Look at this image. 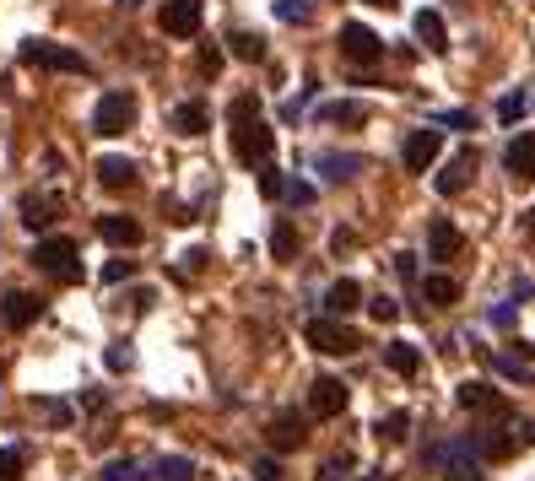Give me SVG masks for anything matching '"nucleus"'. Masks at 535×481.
Returning a JSON list of instances; mask_svg holds the SVG:
<instances>
[{"label": "nucleus", "mask_w": 535, "mask_h": 481, "mask_svg": "<svg viewBox=\"0 0 535 481\" xmlns=\"http://www.w3.org/2000/svg\"><path fill=\"white\" fill-rule=\"evenodd\" d=\"M346 400H352V395H346L341 379H314L309 384V417H341Z\"/></svg>", "instance_id": "9b49d317"}, {"label": "nucleus", "mask_w": 535, "mask_h": 481, "mask_svg": "<svg viewBox=\"0 0 535 481\" xmlns=\"http://www.w3.org/2000/svg\"><path fill=\"white\" fill-rule=\"evenodd\" d=\"M411 28H417V38L433 49V55H444V49H449V33H444V17H438V11H417Z\"/></svg>", "instance_id": "5701e85b"}, {"label": "nucleus", "mask_w": 535, "mask_h": 481, "mask_svg": "<svg viewBox=\"0 0 535 481\" xmlns=\"http://www.w3.org/2000/svg\"><path fill=\"white\" fill-rule=\"evenodd\" d=\"M341 55L352 65H379L384 60V38L373 28H363V22H346L341 28Z\"/></svg>", "instance_id": "6e6552de"}, {"label": "nucleus", "mask_w": 535, "mask_h": 481, "mask_svg": "<svg viewBox=\"0 0 535 481\" xmlns=\"http://www.w3.org/2000/svg\"><path fill=\"white\" fill-rule=\"evenodd\" d=\"M98 233H103V244H114V249H136L141 244V222L136 217H98Z\"/></svg>", "instance_id": "2eb2a0df"}, {"label": "nucleus", "mask_w": 535, "mask_h": 481, "mask_svg": "<svg viewBox=\"0 0 535 481\" xmlns=\"http://www.w3.org/2000/svg\"><path fill=\"white\" fill-rule=\"evenodd\" d=\"M319 119H325V125H368V109L336 98V103H319Z\"/></svg>", "instance_id": "393cba45"}, {"label": "nucleus", "mask_w": 535, "mask_h": 481, "mask_svg": "<svg viewBox=\"0 0 535 481\" xmlns=\"http://www.w3.org/2000/svg\"><path fill=\"white\" fill-rule=\"evenodd\" d=\"M22 476V449H0V481Z\"/></svg>", "instance_id": "58836bf2"}, {"label": "nucleus", "mask_w": 535, "mask_h": 481, "mask_svg": "<svg viewBox=\"0 0 535 481\" xmlns=\"http://www.w3.org/2000/svg\"><path fill=\"white\" fill-rule=\"evenodd\" d=\"M454 400H460L465 411H492V417H508V400H503L498 390H487V384H481V379L460 384V395H454Z\"/></svg>", "instance_id": "ddd939ff"}, {"label": "nucleus", "mask_w": 535, "mask_h": 481, "mask_svg": "<svg viewBox=\"0 0 535 481\" xmlns=\"http://www.w3.org/2000/svg\"><path fill=\"white\" fill-rule=\"evenodd\" d=\"M130 271H136L130 260H109V265H103V282H109V287H119V282H130Z\"/></svg>", "instance_id": "4c0bfd02"}, {"label": "nucleus", "mask_w": 535, "mask_h": 481, "mask_svg": "<svg viewBox=\"0 0 535 481\" xmlns=\"http://www.w3.org/2000/svg\"><path fill=\"white\" fill-rule=\"evenodd\" d=\"M368 6H373V11H390V6H395V0H368Z\"/></svg>", "instance_id": "8fccbe9b"}, {"label": "nucleus", "mask_w": 535, "mask_h": 481, "mask_svg": "<svg viewBox=\"0 0 535 481\" xmlns=\"http://www.w3.org/2000/svg\"><path fill=\"white\" fill-rule=\"evenodd\" d=\"M330 244H336V255H346V249H352V244H357V233H352V227H341V233H336V238H330Z\"/></svg>", "instance_id": "de8ad7c7"}, {"label": "nucleus", "mask_w": 535, "mask_h": 481, "mask_svg": "<svg viewBox=\"0 0 535 481\" xmlns=\"http://www.w3.org/2000/svg\"><path fill=\"white\" fill-rule=\"evenodd\" d=\"M422 298L433 303V309H449V303L460 298V282H454V276H444V271H438V276H427V282H422Z\"/></svg>", "instance_id": "a878e982"}, {"label": "nucleus", "mask_w": 535, "mask_h": 481, "mask_svg": "<svg viewBox=\"0 0 535 481\" xmlns=\"http://www.w3.org/2000/svg\"><path fill=\"white\" fill-rule=\"evenodd\" d=\"M282 195H287V206H309V200H314V184L287 179V184H282Z\"/></svg>", "instance_id": "c9c22d12"}, {"label": "nucleus", "mask_w": 535, "mask_h": 481, "mask_svg": "<svg viewBox=\"0 0 535 481\" xmlns=\"http://www.w3.org/2000/svg\"><path fill=\"white\" fill-rule=\"evenodd\" d=\"M98 184L103 190H130L136 184V163L130 157H98Z\"/></svg>", "instance_id": "6ab92c4d"}, {"label": "nucleus", "mask_w": 535, "mask_h": 481, "mask_svg": "<svg viewBox=\"0 0 535 481\" xmlns=\"http://www.w3.org/2000/svg\"><path fill=\"white\" fill-rule=\"evenodd\" d=\"M487 319H492V325H498V330H514V319H519V309H514V303H498V309H492Z\"/></svg>", "instance_id": "a19ab883"}, {"label": "nucleus", "mask_w": 535, "mask_h": 481, "mask_svg": "<svg viewBox=\"0 0 535 481\" xmlns=\"http://www.w3.org/2000/svg\"><path fill=\"white\" fill-rule=\"evenodd\" d=\"M0 314H6L11 330H28L38 314H44V303L33 298V292H6V303H0Z\"/></svg>", "instance_id": "dca6fc26"}, {"label": "nucleus", "mask_w": 535, "mask_h": 481, "mask_svg": "<svg viewBox=\"0 0 535 481\" xmlns=\"http://www.w3.org/2000/svg\"><path fill=\"white\" fill-rule=\"evenodd\" d=\"M38 411H44L49 422H71V406H60V400H44V406H38Z\"/></svg>", "instance_id": "a18cd8bd"}, {"label": "nucleus", "mask_w": 535, "mask_h": 481, "mask_svg": "<svg viewBox=\"0 0 535 481\" xmlns=\"http://www.w3.org/2000/svg\"><path fill=\"white\" fill-rule=\"evenodd\" d=\"M227 125H233V157L244 168H265L276 152V130L260 119V98L254 92H238L233 109H227Z\"/></svg>", "instance_id": "f257e3e1"}, {"label": "nucleus", "mask_w": 535, "mask_h": 481, "mask_svg": "<svg viewBox=\"0 0 535 481\" xmlns=\"http://www.w3.org/2000/svg\"><path fill=\"white\" fill-rule=\"evenodd\" d=\"M433 125H454V130H471V125H476V114H465V109H444V114L433 119Z\"/></svg>", "instance_id": "ea45409f"}, {"label": "nucleus", "mask_w": 535, "mask_h": 481, "mask_svg": "<svg viewBox=\"0 0 535 481\" xmlns=\"http://www.w3.org/2000/svg\"><path fill=\"white\" fill-rule=\"evenodd\" d=\"M55 206H60L55 195H28V200H22V222H28V227H49V222H55Z\"/></svg>", "instance_id": "c85d7f7f"}, {"label": "nucleus", "mask_w": 535, "mask_h": 481, "mask_svg": "<svg viewBox=\"0 0 535 481\" xmlns=\"http://www.w3.org/2000/svg\"><path fill=\"white\" fill-rule=\"evenodd\" d=\"M33 265L44 276H55V282H82V249H76V238H38L33 244Z\"/></svg>", "instance_id": "7ed1b4c3"}, {"label": "nucleus", "mask_w": 535, "mask_h": 481, "mask_svg": "<svg viewBox=\"0 0 535 481\" xmlns=\"http://www.w3.org/2000/svg\"><path fill=\"white\" fill-rule=\"evenodd\" d=\"M498 114L503 119H519V114H525V92H508V98L498 103Z\"/></svg>", "instance_id": "79ce46f5"}, {"label": "nucleus", "mask_w": 535, "mask_h": 481, "mask_svg": "<svg viewBox=\"0 0 535 481\" xmlns=\"http://www.w3.org/2000/svg\"><path fill=\"white\" fill-rule=\"evenodd\" d=\"M319 173H325L330 184H346L352 173H363V157L357 152H319V163H314Z\"/></svg>", "instance_id": "a211bd4d"}, {"label": "nucleus", "mask_w": 535, "mask_h": 481, "mask_svg": "<svg viewBox=\"0 0 535 481\" xmlns=\"http://www.w3.org/2000/svg\"><path fill=\"white\" fill-rule=\"evenodd\" d=\"M476 168H481V152H476V146H460V152L449 157V168H444V173H438V179H433V190L444 195V200H449V195H460L465 184L476 179Z\"/></svg>", "instance_id": "9d476101"}, {"label": "nucleus", "mask_w": 535, "mask_h": 481, "mask_svg": "<svg viewBox=\"0 0 535 481\" xmlns=\"http://www.w3.org/2000/svg\"><path fill=\"white\" fill-rule=\"evenodd\" d=\"M125 6H136V0H125Z\"/></svg>", "instance_id": "3c124183"}, {"label": "nucleus", "mask_w": 535, "mask_h": 481, "mask_svg": "<svg viewBox=\"0 0 535 481\" xmlns=\"http://www.w3.org/2000/svg\"><path fill=\"white\" fill-rule=\"evenodd\" d=\"M427 465H433V471L444 476V481H487V471H481V449H476V438H444V444H433Z\"/></svg>", "instance_id": "f03ea898"}, {"label": "nucleus", "mask_w": 535, "mask_h": 481, "mask_svg": "<svg viewBox=\"0 0 535 481\" xmlns=\"http://www.w3.org/2000/svg\"><path fill=\"white\" fill-rule=\"evenodd\" d=\"M325 309L330 314H352V309H363V287L352 282V276H341V282H330V292H325Z\"/></svg>", "instance_id": "aec40b11"}, {"label": "nucleus", "mask_w": 535, "mask_h": 481, "mask_svg": "<svg viewBox=\"0 0 535 481\" xmlns=\"http://www.w3.org/2000/svg\"><path fill=\"white\" fill-rule=\"evenodd\" d=\"M438 152H444V130L422 125V130H411V136H406V146H400V163H406V173H427L438 163Z\"/></svg>", "instance_id": "0eeeda50"}, {"label": "nucleus", "mask_w": 535, "mask_h": 481, "mask_svg": "<svg viewBox=\"0 0 535 481\" xmlns=\"http://www.w3.org/2000/svg\"><path fill=\"white\" fill-rule=\"evenodd\" d=\"M406 433H411V417H406V411H390V417L379 422V438H390V444H400Z\"/></svg>", "instance_id": "72a5a7b5"}, {"label": "nucleus", "mask_w": 535, "mask_h": 481, "mask_svg": "<svg viewBox=\"0 0 535 481\" xmlns=\"http://www.w3.org/2000/svg\"><path fill=\"white\" fill-rule=\"evenodd\" d=\"M460 249H465V238H460V227H454V222H433V227H427V260L449 265Z\"/></svg>", "instance_id": "4468645a"}, {"label": "nucleus", "mask_w": 535, "mask_h": 481, "mask_svg": "<svg viewBox=\"0 0 535 481\" xmlns=\"http://www.w3.org/2000/svg\"><path fill=\"white\" fill-rule=\"evenodd\" d=\"M146 481H195V460H190V454H163Z\"/></svg>", "instance_id": "b1692460"}, {"label": "nucleus", "mask_w": 535, "mask_h": 481, "mask_svg": "<svg viewBox=\"0 0 535 481\" xmlns=\"http://www.w3.org/2000/svg\"><path fill=\"white\" fill-rule=\"evenodd\" d=\"M282 184H287V179H282V168H271V163L260 168V195H271V200H276V195H282Z\"/></svg>", "instance_id": "e433bc0d"}, {"label": "nucleus", "mask_w": 535, "mask_h": 481, "mask_svg": "<svg viewBox=\"0 0 535 481\" xmlns=\"http://www.w3.org/2000/svg\"><path fill=\"white\" fill-rule=\"evenodd\" d=\"M525 233H530V238H535V206H530V211H525Z\"/></svg>", "instance_id": "09e8293b"}, {"label": "nucleus", "mask_w": 535, "mask_h": 481, "mask_svg": "<svg viewBox=\"0 0 535 481\" xmlns=\"http://www.w3.org/2000/svg\"><path fill=\"white\" fill-rule=\"evenodd\" d=\"M298 249H303V238H298V227H292L287 217L271 227V255L276 260H298Z\"/></svg>", "instance_id": "bb28decb"}, {"label": "nucleus", "mask_w": 535, "mask_h": 481, "mask_svg": "<svg viewBox=\"0 0 535 481\" xmlns=\"http://www.w3.org/2000/svg\"><path fill=\"white\" fill-rule=\"evenodd\" d=\"M136 125V92H103L98 109H92V130L98 136H125Z\"/></svg>", "instance_id": "423d86ee"}, {"label": "nucleus", "mask_w": 535, "mask_h": 481, "mask_svg": "<svg viewBox=\"0 0 535 481\" xmlns=\"http://www.w3.org/2000/svg\"><path fill=\"white\" fill-rule=\"evenodd\" d=\"M395 276L400 282H417V255H395Z\"/></svg>", "instance_id": "37998d69"}, {"label": "nucleus", "mask_w": 535, "mask_h": 481, "mask_svg": "<svg viewBox=\"0 0 535 481\" xmlns=\"http://www.w3.org/2000/svg\"><path fill=\"white\" fill-rule=\"evenodd\" d=\"M200 71L217 76V71H222V49H200Z\"/></svg>", "instance_id": "c03bdc74"}, {"label": "nucleus", "mask_w": 535, "mask_h": 481, "mask_svg": "<svg viewBox=\"0 0 535 481\" xmlns=\"http://www.w3.org/2000/svg\"><path fill=\"white\" fill-rule=\"evenodd\" d=\"M303 336H309V346L314 352H325V357H352L357 346V330L352 325H341L336 314H319V319H309V330H303Z\"/></svg>", "instance_id": "39448f33"}, {"label": "nucleus", "mask_w": 535, "mask_h": 481, "mask_svg": "<svg viewBox=\"0 0 535 481\" xmlns=\"http://www.w3.org/2000/svg\"><path fill=\"white\" fill-rule=\"evenodd\" d=\"M227 49H233L238 60H249V65L265 60V38L260 33H233V38H227Z\"/></svg>", "instance_id": "c756f323"}, {"label": "nucleus", "mask_w": 535, "mask_h": 481, "mask_svg": "<svg viewBox=\"0 0 535 481\" xmlns=\"http://www.w3.org/2000/svg\"><path fill=\"white\" fill-rule=\"evenodd\" d=\"M276 17L292 22V28H303V22L314 17V6H309V0H276Z\"/></svg>", "instance_id": "2f4dec72"}, {"label": "nucleus", "mask_w": 535, "mask_h": 481, "mask_svg": "<svg viewBox=\"0 0 535 481\" xmlns=\"http://www.w3.org/2000/svg\"><path fill=\"white\" fill-rule=\"evenodd\" d=\"M265 438H271V449H303V438H309V422L298 417V411H276L271 427H265Z\"/></svg>", "instance_id": "f8f14e48"}, {"label": "nucleus", "mask_w": 535, "mask_h": 481, "mask_svg": "<svg viewBox=\"0 0 535 481\" xmlns=\"http://www.w3.org/2000/svg\"><path fill=\"white\" fill-rule=\"evenodd\" d=\"M22 60L38 65V71H65V76L92 71L87 55H76V49H65V44H49V38H28V44H22Z\"/></svg>", "instance_id": "20e7f679"}, {"label": "nucleus", "mask_w": 535, "mask_h": 481, "mask_svg": "<svg viewBox=\"0 0 535 481\" xmlns=\"http://www.w3.org/2000/svg\"><path fill=\"white\" fill-rule=\"evenodd\" d=\"M103 481H146V471L136 460H109L103 465Z\"/></svg>", "instance_id": "473e14b6"}, {"label": "nucleus", "mask_w": 535, "mask_h": 481, "mask_svg": "<svg viewBox=\"0 0 535 481\" xmlns=\"http://www.w3.org/2000/svg\"><path fill=\"white\" fill-rule=\"evenodd\" d=\"M200 17H206V6L200 0H168L163 11H157V28L168 38H195L200 33Z\"/></svg>", "instance_id": "1a4fd4ad"}, {"label": "nucleus", "mask_w": 535, "mask_h": 481, "mask_svg": "<svg viewBox=\"0 0 535 481\" xmlns=\"http://www.w3.org/2000/svg\"><path fill=\"white\" fill-rule=\"evenodd\" d=\"M173 130H179V136H206V130H211V109H206V103H179V109H173Z\"/></svg>", "instance_id": "4be33fe9"}, {"label": "nucleus", "mask_w": 535, "mask_h": 481, "mask_svg": "<svg viewBox=\"0 0 535 481\" xmlns=\"http://www.w3.org/2000/svg\"><path fill=\"white\" fill-rule=\"evenodd\" d=\"M384 363H390V373H400V379H417V373H422V352L411 341H390V346H384Z\"/></svg>", "instance_id": "412c9836"}, {"label": "nucleus", "mask_w": 535, "mask_h": 481, "mask_svg": "<svg viewBox=\"0 0 535 481\" xmlns=\"http://www.w3.org/2000/svg\"><path fill=\"white\" fill-rule=\"evenodd\" d=\"M476 449H481V454H492V460H508V454L519 449V438L508 433V427H487V433L476 438Z\"/></svg>", "instance_id": "cd10ccee"}, {"label": "nucleus", "mask_w": 535, "mask_h": 481, "mask_svg": "<svg viewBox=\"0 0 535 481\" xmlns=\"http://www.w3.org/2000/svg\"><path fill=\"white\" fill-rule=\"evenodd\" d=\"M368 314L379 319V325H395V319H400V303H395V298H368Z\"/></svg>", "instance_id": "f704fd0d"}, {"label": "nucleus", "mask_w": 535, "mask_h": 481, "mask_svg": "<svg viewBox=\"0 0 535 481\" xmlns=\"http://www.w3.org/2000/svg\"><path fill=\"white\" fill-rule=\"evenodd\" d=\"M254 481H282V465H276V460H260V465H254Z\"/></svg>", "instance_id": "49530a36"}, {"label": "nucleus", "mask_w": 535, "mask_h": 481, "mask_svg": "<svg viewBox=\"0 0 535 481\" xmlns=\"http://www.w3.org/2000/svg\"><path fill=\"white\" fill-rule=\"evenodd\" d=\"M487 368L503 373V379H514V384H530V363H525V357H487Z\"/></svg>", "instance_id": "7c9ffc66"}, {"label": "nucleus", "mask_w": 535, "mask_h": 481, "mask_svg": "<svg viewBox=\"0 0 535 481\" xmlns=\"http://www.w3.org/2000/svg\"><path fill=\"white\" fill-rule=\"evenodd\" d=\"M503 168L514 173V179H535V130H530V136H514V141H508Z\"/></svg>", "instance_id": "f3484780"}]
</instances>
